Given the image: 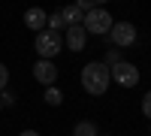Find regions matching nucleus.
Returning a JSON list of instances; mask_svg holds the SVG:
<instances>
[{
  "label": "nucleus",
  "mask_w": 151,
  "mask_h": 136,
  "mask_svg": "<svg viewBox=\"0 0 151 136\" xmlns=\"http://www.w3.org/2000/svg\"><path fill=\"white\" fill-rule=\"evenodd\" d=\"M18 136H40L36 130H24V133H18Z\"/></svg>",
  "instance_id": "obj_17"
},
{
  "label": "nucleus",
  "mask_w": 151,
  "mask_h": 136,
  "mask_svg": "<svg viewBox=\"0 0 151 136\" xmlns=\"http://www.w3.org/2000/svg\"><path fill=\"white\" fill-rule=\"evenodd\" d=\"M73 136H100V133H97L94 121H79V124L73 127Z\"/></svg>",
  "instance_id": "obj_10"
},
{
  "label": "nucleus",
  "mask_w": 151,
  "mask_h": 136,
  "mask_svg": "<svg viewBox=\"0 0 151 136\" xmlns=\"http://www.w3.org/2000/svg\"><path fill=\"white\" fill-rule=\"evenodd\" d=\"M88 45V33L82 24H73V27H67V48L70 52H82V48Z\"/></svg>",
  "instance_id": "obj_7"
},
{
  "label": "nucleus",
  "mask_w": 151,
  "mask_h": 136,
  "mask_svg": "<svg viewBox=\"0 0 151 136\" xmlns=\"http://www.w3.org/2000/svg\"><path fill=\"white\" fill-rule=\"evenodd\" d=\"M45 21H48V12H42L40 6H33V9L24 12V24H27L30 30H36V33L45 30Z\"/></svg>",
  "instance_id": "obj_8"
},
{
  "label": "nucleus",
  "mask_w": 151,
  "mask_h": 136,
  "mask_svg": "<svg viewBox=\"0 0 151 136\" xmlns=\"http://www.w3.org/2000/svg\"><path fill=\"white\" fill-rule=\"evenodd\" d=\"M148 133H151V130H148Z\"/></svg>",
  "instance_id": "obj_19"
},
{
  "label": "nucleus",
  "mask_w": 151,
  "mask_h": 136,
  "mask_svg": "<svg viewBox=\"0 0 151 136\" xmlns=\"http://www.w3.org/2000/svg\"><path fill=\"white\" fill-rule=\"evenodd\" d=\"M60 18H64L67 27H73V24H82V18H85V15H82V9L73 3V6H64V9H60Z\"/></svg>",
  "instance_id": "obj_9"
},
{
  "label": "nucleus",
  "mask_w": 151,
  "mask_h": 136,
  "mask_svg": "<svg viewBox=\"0 0 151 136\" xmlns=\"http://www.w3.org/2000/svg\"><path fill=\"white\" fill-rule=\"evenodd\" d=\"M0 109H3V106H0Z\"/></svg>",
  "instance_id": "obj_18"
},
{
  "label": "nucleus",
  "mask_w": 151,
  "mask_h": 136,
  "mask_svg": "<svg viewBox=\"0 0 151 136\" xmlns=\"http://www.w3.org/2000/svg\"><path fill=\"white\" fill-rule=\"evenodd\" d=\"M142 115H145V118L151 121V91H148V94L142 97Z\"/></svg>",
  "instance_id": "obj_15"
},
{
  "label": "nucleus",
  "mask_w": 151,
  "mask_h": 136,
  "mask_svg": "<svg viewBox=\"0 0 151 136\" xmlns=\"http://www.w3.org/2000/svg\"><path fill=\"white\" fill-rule=\"evenodd\" d=\"M36 55H40V60H52L60 48H64V40H60V33H52V30H42V33H36Z\"/></svg>",
  "instance_id": "obj_3"
},
{
  "label": "nucleus",
  "mask_w": 151,
  "mask_h": 136,
  "mask_svg": "<svg viewBox=\"0 0 151 136\" xmlns=\"http://www.w3.org/2000/svg\"><path fill=\"white\" fill-rule=\"evenodd\" d=\"M109 40H112V48H127V45H133L136 40H139V33H136V24H130V21H115L112 24V30H109Z\"/></svg>",
  "instance_id": "obj_4"
},
{
  "label": "nucleus",
  "mask_w": 151,
  "mask_h": 136,
  "mask_svg": "<svg viewBox=\"0 0 151 136\" xmlns=\"http://www.w3.org/2000/svg\"><path fill=\"white\" fill-rule=\"evenodd\" d=\"M112 24H115V21H112V15H109L106 9H97V6L82 18L85 33H94V36H106V33L112 30Z\"/></svg>",
  "instance_id": "obj_2"
},
{
  "label": "nucleus",
  "mask_w": 151,
  "mask_h": 136,
  "mask_svg": "<svg viewBox=\"0 0 151 136\" xmlns=\"http://www.w3.org/2000/svg\"><path fill=\"white\" fill-rule=\"evenodd\" d=\"M109 67L103 64V60H91V64H85L82 67V88L91 94V97H100V94H106L109 91Z\"/></svg>",
  "instance_id": "obj_1"
},
{
  "label": "nucleus",
  "mask_w": 151,
  "mask_h": 136,
  "mask_svg": "<svg viewBox=\"0 0 151 136\" xmlns=\"http://www.w3.org/2000/svg\"><path fill=\"white\" fill-rule=\"evenodd\" d=\"M67 24H64V18H60V12H52L48 15V21H45V30H52V33H60Z\"/></svg>",
  "instance_id": "obj_11"
},
{
  "label": "nucleus",
  "mask_w": 151,
  "mask_h": 136,
  "mask_svg": "<svg viewBox=\"0 0 151 136\" xmlns=\"http://www.w3.org/2000/svg\"><path fill=\"white\" fill-rule=\"evenodd\" d=\"M109 76L115 79V85H121V88H136V85H139V70H136V64H127V60L115 64L109 70Z\"/></svg>",
  "instance_id": "obj_5"
},
{
  "label": "nucleus",
  "mask_w": 151,
  "mask_h": 136,
  "mask_svg": "<svg viewBox=\"0 0 151 136\" xmlns=\"http://www.w3.org/2000/svg\"><path fill=\"white\" fill-rule=\"evenodd\" d=\"M45 103H48V106H60V103H64V94H60L55 85H52V88L45 91Z\"/></svg>",
  "instance_id": "obj_12"
},
{
  "label": "nucleus",
  "mask_w": 151,
  "mask_h": 136,
  "mask_svg": "<svg viewBox=\"0 0 151 136\" xmlns=\"http://www.w3.org/2000/svg\"><path fill=\"white\" fill-rule=\"evenodd\" d=\"M6 82H9V70L0 64V91H6Z\"/></svg>",
  "instance_id": "obj_16"
},
{
  "label": "nucleus",
  "mask_w": 151,
  "mask_h": 136,
  "mask_svg": "<svg viewBox=\"0 0 151 136\" xmlns=\"http://www.w3.org/2000/svg\"><path fill=\"white\" fill-rule=\"evenodd\" d=\"M33 79L52 88V85L58 82V67L52 64V60H36V64H33Z\"/></svg>",
  "instance_id": "obj_6"
},
{
  "label": "nucleus",
  "mask_w": 151,
  "mask_h": 136,
  "mask_svg": "<svg viewBox=\"0 0 151 136\" xmlns=\"http://www.w3.org/2000/svg\"><path fill=\"white\" fill-rule=\"evenodd\" d=\"M103 64L112 70V67H115V64H121V52H118V48H109V52H106V60H103Z\"/></svg>",
  "instance_id": "obj_13"
},
{
  "label": "nucleus",
  "mask_w": 151,
  "mask_h": 136,
  "mask_svg": "<svg viewBox=\"0 0 151 136\" xmlns=\"http://www.w3.org/2000/svg\"><path fill=\"white\" fill-rule=\"evenodd\" d=\"M0 106H15V94L12 91H0Z\"/></svg>",
  "instance_id": "obj_14"
}]
</instances>
